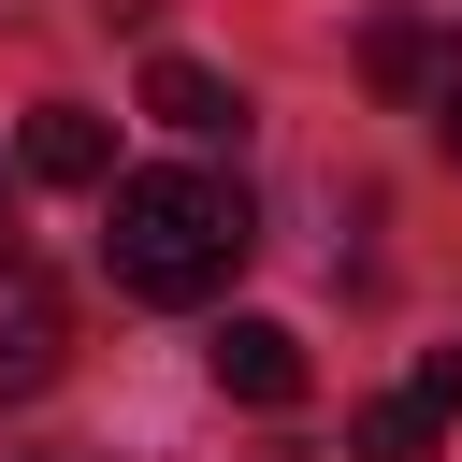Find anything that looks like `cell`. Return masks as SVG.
<instances>
[{
	"mask_svg": "<svg viewBox=\"0 0 462 462\" xmlns=\"http://www.w3.org/2000/svg\"><path fill=\"white\" fill-rule=\"evenodd\" d=\"M245 245H260V217H245V188L202 173V159L101 188V274H116L130 303H217V289L245 274Z\"/></svg>",
	"mask_w": 462,
	"mask_h": 462,
	"instance_id": "1",
	"label": "cell"
},
{
	"mask_svg": "<svg viewBox=\"0 0 462 462\" xmlns=\"http://www.w3.org/2000/svg\"><path fill=\"white\" fill-rule=\"evenodd\" d=\"M448 419H462V346H433L404 390H375V404L346 419V448H361V462H448Z\"/></svg>",
	"mask_w": 462,
	"mask_h": 462,
	"instance_id": "2",
	"label": "cell"
},
{
	"mask_svg": "<svg viewBox=\"0 0 462 462\" xmlns=\"http://www.w3.org/2000/svg\"><path fill=\"white\" fill-rule=\"evenodd\" d=\"M58 361H72V303H58V274H43L29 245H0V404L43 390Z\"/></svg>",
	"mask_w": 462,
	"mask_h": 462,
	"instance_id": "3",
	"label": "cell"
},
{
	"mask_svg": "<svg viewBox=\"0 0 462 462\" xmlns=\"http://www.w3.org/2000/svg\"><path fill=\"white\" fill-rule=\"evenodd\" d=\"M202 361H217L231 404H303V332H289V318H217Z\"/></svg>",
	"mask_w": 462,
	"mask_h": 462,
	"instance_id": "4",
	"label": "cell"
},
{
	"mask_svg": "<svg viewBox=\"0 0 462 462\" xmlns=\"http://www.w3.org/2000/svg\"><path fill=\"white\" fill-rule=\"evenodd\" d=\"M14 159H29V188H116V130H101L87 101H43V116L14 130Z\"/></svg>",
	"mask_w": 462,
	"mask_h": 462,
	"instance_id": "5",
	"label": "cell"
},
{
	"mask_svg": "<svg viewBox=\"0 0 462 462\" xmlns=\"http://www.w3.org/2000/svg\"><path fill=\"white\" fill-rule=\"evenodd\" d=\"M144 116H159V130H188V144H217V130H245V87H231V72H202V58H144Z\"/></svg>",
	"mask_w": 462,
	"mask_h": 462,
	"instance_id": "6",
	"label": "cell"
},
{
	"mask_svg": "<svg viewBox=\"0 0 462 462\" xmlns=\"http://www.w3.org/2000/svg\"><path fill=\"white\" fill-rule=\"evenodd\" d=\"M361 72H375L390 101H404V87H433V29H419V14H375V29H361Z\"/></svg>",
	"mask_w": 462,
	"mask_h": 462,
	"instance_id": "7",
	"label": "cell"
},
{
	"mask_svg": "<svg viewBox=\"0 0 462 462\" xmlns=\"http://www.w3.org/2000/svg\"><path fill=\"white\" fill-rule=\"evenodd\" d=\"M433 144H448V159H462V72H448V87H433Z\"/></svg>",
	"mask_w": 462,
	"mask_h": 462,
	"instance_id": "8",
	"label": "cell"
}]
</instances>
